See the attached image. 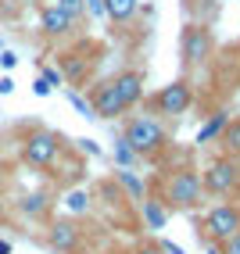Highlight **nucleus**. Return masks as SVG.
<instances>
[{"label":"nucleus","mask_w":240,"mask_h":254,"mask_svg":"<svg viewBox=\"0 0 240 254\" xmlns=\"http://www.w3.org/2000/svg\"><path fill=\"white\" fill-rule=\"evenodd\" d=\"M129 247H104V251H93V254H126Z\"/></svg>","instance_id":"4be33fe9"},{"label":"nucleus","mask_w":240,"mask_h":254,"mask_svg":"<svg viewBox=\"0 0 240 254\" xmlns=\"http://www.w3.org/2000/svg\"><path fill=\"white\" fill-rule=\"evenodd\" d=\"M126 254H165V251H161V244H158V240H136Z\"/></svg>","instance_id":"6ab92c4d"},{"label":"nucleus","mask_w":240,"mask_h":254,"mask_svg":"<svg viewBox=\"0 0 240 254\" xmlns=\"http://www.w3.org/2000/svg\"><path fill=\"white\" fill-rule=\"evenodd\" d=\"M90 111L97 118H104V122H115V118H122L126 108H122V100H118L115 86H111V79H100L90 86Z\"/></svg>","instance_id":"ddd939ff"},{"label":"nucleus","mask_w":240,"mask_h":254,"mask_svg":"<svg viewBox=\"0 0 240 254\" xmlns=\"http://www.w3.org/2000/svg\"><path fill=\"white\" fill-rule=\"evenodd\" d=\"M219 251H222V254H240V229L230 236V240H222V244H219Z\"/></svg>","instance_id":"412c9836"},{"label":"nucleus","mask_w":240,"mask_h":254,"mask_svg":"<svg viewBox=\"0 0 240 254\" xmlns=\"http://www.w3.org/2000/svg\"><path fill=\"white\" fill-rule=\"evenodd\" d=\"M151 197L158 200V204L168 211V215H190L197 208H204V183H201V168L194 165H172L165 168L161 176L151 179Z\"/></svg>","instance_id":"f257e3e1"},{"label":"nucleus","mask_w":240,"mask_h":254,"mask_svg":"<svg viewBox=\"0 0 240 254\" xmlns=\"http://www.w3.org/2000/svg\"><path fill=\"white\" fill-rule=\"evenodd\" d=\"M36 14H40V32L47 40H68V36H76V29H79V22L61 4H54V0H40Z\"/></svg>","instance_id":"9d476101"},{"label":"nucleus","mask_w":240,"mask_h":254,"mask_svg":"<svg viewBox=\"0 0 240 254\" xmlns=\"http://www.w3.org/2000/svg\"><path fill=\"white\" fill-rule=\"evenodd\" d=\"M108 79H111V86H115L118 100H122L126 115L140 108V100H144V93H147V75H144L140 68H118V72L108 75Z\"/></svg>","instance_id":"f8f14e48"},{"label":"nucleus","mask_w":240,"mask_h":254,"mask_svg":"<svg viewBox=\"0 0 240 254\" xmlns=\"http://www.w3.org/2000/svg\"><path fill=\"white\" fill-rule=\"evenodd\" d=\"M7 186H11V158L0 154V193H4Z\"/></svg>","instance_id":"aec40b11"},{"label":"nucleus","mask_w":240,"mask_h":254,"mask_svg":"<svg viewBox=\"0 0 240 254\" xmlns=\"http://www.w3.org/2000/svg\"><path fill=\"white\" fill-rule=\"evenodd\" d=\"M122 147L133 158L158 161L172 147V132H168L161 118H154L147 111H129V115H122Z\"/></svg>","instance_id":"f03ea898"},{"label":"nucleus","mask_w":240,"mask_h":254,"mask_svg":"<svg viewBox=\"0 0 240 254\" xmlns=\"http://www.w3.org/2000/svg\"><path fill=\"white\" fill-rule=\"evenodd\" d=\"M226 122H230V115H222V111H219V115L212 118V122H208V126H204L201 132H197V143H204V140H208V136H219V132H222V126H226Z\"/></svg>","instance_id":"f3484780"},{"label":"nucleus","mask_w":240,"mask_h":254,"mask_svg":"<svg viewBox=\"0 0 240 254\" xmlns=\"http://www.w3.org/2000/svg\"><path fill=\"white\" fill-rule=\"evenodd\" d=\"M237 61H240V43H237Z\"/></svg>","instance_id":"393cba45"},{"label":"nucleus","mask_w":240,"mask_h":254,"mask_svg":"<svg viewBox=\"0 0 240 254\" xmlns=\"http://www.w3.org/2000/svg\"><path fill=\"white\" fill-rule=\"evenodd\" d=\"M237 229H240V200H219L194 222V233L201 244H222Z\"/></svg>","instance_id":"6e6552de"},{"label":"nucleus","mask_w":240,"mask_h":254,"mask_svg":"<svg viewBox=\"0 0 240 254\" xmlns=\"http://www.w3.org/2000/svg\"><path fill=\"white\" fill-rule=\"evenodd\" d=\"M194 100H197V90H194L190 75H176L172 82L158 86L154 93H144L140 104H144L147 115L161 118V122H172V118H183L186 111L194 108Z\"/></svg>","instance_id":"39448f33"},{"label":"nucleus","mask_w":240,"mask_h":254,"mask_svg":"<svg viewBox=\"0 0 240 254\" xmlns=\"http://www.w3.org/2000/svg\"><path fill=\"white\" fill-rule=\"evenodd\" d=\"M40 244L50 254H93V233L76 215H54L43 226Z\"/></svg>","instance_id":"20e7f679"},{"label":"nucleus","mask_w":240,"mask_h":254,"mask_svg":"<svg viewBox=\"0 0 240 254\" xmlns=\"http://www.w3.org/2000/svg\"><path fill=\"white\" fill-rule=\"evenodd\" d=\"M204 247H208V254H222V251H219V244H204Z\"/></svg>","instance_id":"b1692460"},{"label":"nucleus","mask_w":240,"mask_h":254,"mask_svg":"<svg viewBox=\"0 0 240 254\" xmlns=\"http://www.w3.org/2000/svg\"><path fill=\"white\" fill-rule=\"evenodd\" d=\"M219 154H230V158H240V115L230 118L219 132Z\"/></svg>","instance_id":"2eb2a0df"},{"label":"nucleus","mask_w":240,"mask_h":254,"mask_svg":"<svg viewBox=\"0 0 240 254\" xmlns=\"http://www.w3.org/2000/svg\"><path fill=\"white\" fill-rule=\"evenodd\" d=\"M54 4H61V7H65V11L79 22V25L86 22V0H54Z\"/></svg>","instance_id":"a211bd4d"},{"label":"nucleus","mask_w":240,"mask_h":254,"mask_svg":"<svg viewBox=\"0 0 240 254\" xmlns=\"http://www.w3.org/2000/svg\"><path fill=\"white\" fill-rule=\"evenodd\" d=\"M68 154H72V143L50 126H25L18 136V161L32 172H54Z\"/></svg>","instance_id":"7ed1b4c3"},{"label":"nucleus","mask_w":240,"mask_h":254,"mask_svg":"<svg viewBox=\"0 0 240 254\" xmlns=\"http://www.w3.org/2000/svg\"><path fill=\"white\" fill-rule=\"evenodd\" d=\"M11 208L18 218H25V222L32 226H47L50 218H54V193H47V190H29L22 193L18 200H11Z\"/></svg>","instance_id":"9b49d317"},{"label":"nucleus","mask_w":240,"mask_h":254,"mask_svg":"<svg viewBox=\"0 0 240 254\" xmlns=\"http://www.w3.org/2000/svg\"><path fill=\"white\" fill-rule=\"evenodd\" d=\"M165 218H168V211H165L154 197H147V200H144V226H147V229H161Z\"/></svg>","instance_id":"dca6fc26"},{"label":"nucleus","mask_w":240,"mask_h":254,"mask_svg":"<svg viewBox=\"0 0 240 254\" xmlns=\"http://www.w3.org/2000/svg\"><path fill=\"white\" fill-rule=\"evenodd\" d=\"M100 58H104V47H100L97 40H76L68 50H61L58 61H61V79H68L72 86H82L93 68L100 64Z\"/></svg>","instance_id":"1a4fd4ad"},{"label":"nucleus","mask_w":240,"mask_h":254,"mask_svg":"<svg viewBox=\"0 0 240 254\" xmlns=\"http://www.w3.org/2000/svg\"><path fill=\"white\" fill-rule=\"evenodd\" d=\"M0 254H11V244L7 240H0Z\"/></svg>","instance_id":"5701e85b"},{"label":"nucleus","mask_w":240,"mask_h":254,"mask_svg":"<svg viewBox=\"0 0 240 254\" xmlns=\"http://www.w3.org/2000/svg\"><path fill=\"white\" fill-rule=\"evenodd\" d=\"M215 32L208 22H186L179 29V64H183V75H190L197 68H204L212 58H215Z\"/></svg>","instance_id":"423d86ee"},{"label":"nucleus","mask_w":240,"mask_h":254,"mask_svg":"<svg viewBox=\"0 0 240 254\" xmlns=\"http://www.w3.org/2000/svg\"><path fill=\"white\" fill-rule=\"evenodd\" d=\"M201 183H204V197L240 200V158L215 154L208 165L201 168Z\"/></svg>","instance_id":"0eeeda50"},{"label":"nucleus","mask_w":240,"mask_h":254,"mask_svg":"<svg viewBox=\"0 0 240 254\" xmlns=\"http://www.w3.org/2000/svg\"><path fill=\"white\" fill-rule=\"evenodd\" d=\"M97 4L115 25H126L129 18H136V11H140V0H97Z\"/></svg>","instance_id":"4468645a"}]
</instances>
